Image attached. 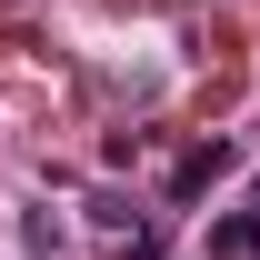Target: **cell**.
Listing matches in <instances>:
<instances>
[{
    "label": "cell",
    "mask_w": 260,
    "mask_h": 260,
    "mask_svg": "<svg viewBox=\"0 0 260 260\" xmlns=\"http://www.w3.org/2000/svg\"><path fill=\"white\" fill-rule=\"evenodd\" d=\"M210 250H230V260H260V210H240V220H220V230H210Z\"/></svg>",
    "instance_id": "1"
},
{
    "label": "cell",
    "mask_w": 260,
    "mask_h": 260,
    "mask_svg": "<svg viewBox=\"0 0 260 260\" xmlns=\"http://www.w3.org/2000/svg\"><path fill=\"white\" fill-rule=\"evenodd\" d=\"M220 170H230V140H210V150H200V160H180V200H190V190H210V180H220Z\"/></svg>",
    "instance_id": "2"
}]
</instances>
